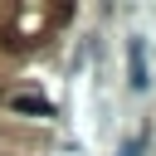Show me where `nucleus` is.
Returning a JSON list of instances; mask_svg holds the SVG:
<instances>
[{
  "label": "nucleus",
  "instance_id": "1",
  "mask_svg": "<svg viewBox=\"0 0 156 156\" xmlns=\"http://www.w3.org/2000/svg\"><path fill=\"white\" fill-rule=\"evenodd\" d=\"M127 83H132L136 93L151 83V78H146V44H141V39H132V44H127Z\"/></svg>",
  "mask_w": 156,
  "mask_h": 156
},
{
  "label": "nucleus",
  "instance_id": "3",
  "mask_svg": "<svg viewBox=\"0 0 156 156\" xmlns=\"http://www.w3.org/2000/svg\"><path fill=\"white\" fill-rule=\"evenodd\" d=\"M141 146H146V136H132V141H122L117 156H141Z\"/></svg>",
  "mask_w": 156,
  "mask_h": 156
},
{
  "label": "nucleus",
  "instance_id": "2",
  "mask_svg": "<svg viewBox=\"0 0 156 156\" xmlns=\"http://www.w3.org/2000/svg\"><path fill=\"white\" fill-rule=\"evenodd\" d=\"M15 112H39V117H49V102H44V98H15Z\"/></svg>",
  "mask_w": 156,
  "mask_h": 156
}]
</instances>
